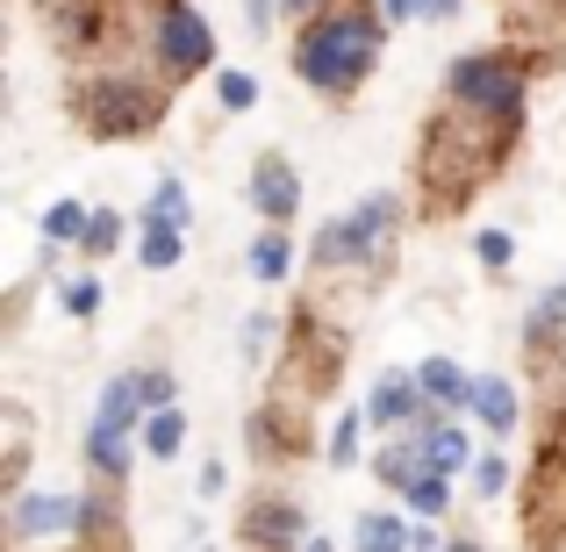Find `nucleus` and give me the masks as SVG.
<instances>
[{"mask_svg":"<svg viewBox=\"0 0 566 552\" xmlns=\"http://www.w3.org/2000/svg\"><path fill=\"white\" fill-rule=\"evenodd\" d=\"M144 402H151V409H172V381L166 373H144Z\"/></svg>","mask_w":566,"mask_h":552,"instance_id":"27","label":"nucleus"},{"mask_svg":"<svg viewBox=\"0 0 566 552\" xmlns=\"http://www.w3.org/2000/svg\"><path fill=\"white\" fill-rule=\"evenodd\" d=\"M180 445H187V416H180V402H172V409H151V424H144V452L172 459Z\"/></svg>","mask_w":566,"mask_h":552,"instance_id":"12","label":"nucleus"},{"mask_svg":"<svg viewBox=\"0 0 566 552\" xmlns=\"http://www.w3.org/2000/svg\"><path fill=\"white\" fill-rule=\"evenodd\" d=\"M359 552H416L395 517H359Z\"/></svg>","mask_w":566,"mask_h":552,"instance_id":"16","label":"nucleus"},{"mask_svg":"<svg viewBox=\"0 0 566 552\" xmlns=\"http://www.w3.org/2000/svg\"><path fill=\"white\" fill-rule=\"evenodd\" d=\"M151 222H166V230H187V187H180V180H158V194H151Z\"/></svg>","mask_w":566,"mask_h":552,"instance_id":"19","label":"nucleus"},{"mask_svg":"<svg viewBox=\"0 0 566 552\" xmlns=\"http://www.w3.org/2000/svg\"><path fill=\"white\" fill-rule=\"evenodd\" d=\"M137 402H144V381H108L101 387V409H94V438H86V459H94L101 473H115L123 481L129 473V424H137Z\"/></svg>","mask_w":566,"mask_h":552,"instance_id":"3","label":"nucleus"},{"mask_svg":"<svg viewBox=\"0 0 566 552\" xmlns=\"http://www.w3.org/2000/svg\"><path fill=\"white\" fill-rule=\"evenodd\" d=\"M374 58H380V22L359 14V8H345V14H331V22H316L302 37V80L323 86V94H345V86H359L366 72H374Z\"/></svg>","mask_w":566,"mask_h":552,"instance_id":"1","label":"nucleus"},{"mask_svg":"<svg viewBox=\"0 0 566 552\" xmlns=\"http://www.w3.org/2000/svg\"><path fill=\"white\" fill-rule=\"evenodd\" d=\"M216 94H222V108H230V115H244L251 101H259V80H251V72H222Z\"/></svg>","mask_w":566,"mask_h":552,"instance_id":"21","label":"nucleus"},{"mask_svg":"<svg viewBox=\"0 0 566 552\" xmlns=\"http://www.w3.org/2000/svg\"><path fill=\"white\" fill-rule=\"evenodd\" d=\"M423 459H430V473H459V467L473 459L467 430H459V424H430V430H423Z\"/></svg>","mask_w":566,"mask_h":552,"instance_id":"11","label":"nucleus"},{"mask_svg":"<svg viewBox=\"0 0 566 552\" xmlns=\"http://www.w3.org/2000/svg\"><path fill=\"white\" fill-rule=\"evenodd\" d=\"M72 524H80V502H72V496H22V502H14V531H22V539L72 531Z\"/></svg>","mask_w":566,"mask_h":552,"instance_id":"9","label":"nucleus"},{"mask_svg":"<svg viewBox=\"0 0 566 552\" xmlns=\"http://www.w3.org/2000/svg\"><path fill=\"white\" fill-rule=\"evenodd\" d=\"M452 94L473 101V108L516 115V101H524V80H516L502 58H459V65H452Z\"/></svg>","mask_w":566,"mask_h":552,"instance_id":"4","label":"nucleus"},{"mask_svg":"<svg viewBox=\"0 0 566 552\" xmlns=\"http://www.w3.org/2000/svg\"><path fill=\"white\" fill-rule=\"evenodd\" d=\"M115 237H123V222H115V216H94V230H86V251H108Z\"/></svg>","mask_w":566,"mask_h":552,"instance_id":"25","label":"nucleus"},{"mask_svg":"<svg viewBox=\"0 0 566 552\" xmlns=\"http://www.w3.org/2000/svg\"><path fill=\"white\" fill-rule=\"evenodd\" d=\"M444 552H473V545H467V539H459V545H444Z\"/></svg>","mask_w":566,"mask_h":552,"instance_id":"33","label":"nucleus"},{"mask_svg":"<svg viewBox=\"0 0 566 552\" xmlns=\"http://www.w3.org/2000/svg\"><path fill=\"white\" fill-rule=\"evenodd\" d=\"M158 51H166V65H172V72H201L216 43H208V22H201V14L172 0L166 22H158Z\"/></svg>","mask_w":566,"mask_h":552,"instance_id":"6","label":"nucleus"},{"mask_svg":"<svg viewBox=\"0 0 566 552\" xmlns=\"http://www.w3.org/2000/svg\"><path fill=\"white\" fill-rule=\"evenodd\" d=\"M323 452H331V467H352V459H359V416H345V424L331 430V445H323Z\"/></svg>","mask_w":566,"mask_h":552,"instance_id":"22","label":"nucleus"},{"mask_svg":"<svg viewBox=\"0 0 566 552\" xmlns=\"http://www.w3.org/2000/svg\"><path fill=\"white\" fill-rule=\"evenodd\" d=\"M144 265H151V273H166V265H180V230H166V222H151V230H144Z\"/></svg>","mask_w":566,"mask_h":552,"instance_id":"20","label":"nucleus"},{"mask_svg":"<svg viewBox=\"0 0 566 552\" xmlns=\"http://www.w3.org/2000/svg\"><path fill=\"white\" fill-rule=\"evenodd\" d=\"M444 481H452V473H416V481H409V510L416 517H438L444 502H452V488H444Z\"/></svg>","mask_w":566,"mask_h":552,"instance_id":"18","label":"nucleus"},{"mask_svg":"<svg viewBox=\"0 0 566 552\" xmlns=\"http://www.w3.org/2000/svg\"><path fill=\"white\" fill-rule=\"evenodd\" d=\"M416 387H423V395H438V402H459V409L481 395V381H467L452 360H423V366H416Z\"/></svg>","mask_w":566,"mask_h":552,"instance_id":"10","label":"nucleus"},{"mask_svg":"<svg viewBox=\"0 0 566 552\" xmlns=\"http://www.w3.org/2000/svg\"><path fill=\"white\" fill-rule=\"evenodd\" d=\"M473 409L488 416L495 430H510L516 424V395H510V381H481V395H473Z\"/></svg>","mask_w":566,"mask_h":552,"instance_id":"17","label":"nucleus"},{"mask_svg":"<svg viewBox=\"0 0 566 552\" xmlns=\"http://www.w3.org/2000/svg\"><path fill=\"white\" fill-rule=\"evenodd\" d=\"M302 552H331V545H323V539H302Z\"/></svg>","mask_w":566,"mask_h":552,"instance_id":"32","label":"nucleus"},{"mask_svg":"<svg viewBox=\"0 0 566 552\" xmlns=\"http://www.w3.org/2000/svg\"><path fill=\"white\" fill-rule=\"evenodd\" d=\"M473 481H481V496H502V488H510V467H502V459H481Z\"/></svg>","mask_w":566,"mask_h":552,"instance_id":"24","label":"nucleus"},{"mask_svg":"<svg viewBox=\"0 0 566 552\" xmlns=\"http://www.w3.org/2000/svg\"><path fill=\"white\" fill-rule=\"evenodd\" d=\"M459 8V0H430V14H452Z\"/></svg>","mask_w":566,"mask_h":552,"instance_id":"31","label":"nucleus"},{"mask_svg":"<svg viewBox=\"0 0 566 552\" xmlns=\"http://www.w3.org/2000/svg\"><path fill=\"white\" fill-rule=\"evenodd\" d=\"M94 230V216H86L80 201H57V208H43V237L51 244H72V237H86Z\"/></svg>","mask_w":566,"mask_h":552,"instance_id":"15","label":"nucleus"},{"mask_svg":"<svg viewBox=\"0 0 566 552\" xmlns=\"http://www.w3.org/2000/svg\"><path fill=\"white\" fill-rule=\"evenodd\" d=\"M94 302H101L94 280H72V288H65V309H72V316H94Z\"/></svg>","mask_w":566,"mask_h":552,"instance_id":"23","label":"nucleus"},{"mask_svg":"<svg viewBox=\"0 0 566 552\" xmlns=\"http://www.w3.org/2000/svg\"><path fill=\"white\" fill-rule=\"evenodd\" d=\"M86 123H94L101 137H129V129L151 123V101H144L129 80H108V86H94V94H86Z\"/></svg>","mask_w":566,"mask_h":552,"instance_id":"5","label":"nucleus"},{"mask_svg":"<svg viewBox=\"0 0 566 552\" xmlns=\"http://www.w3.org/2000/svg\"><path fill=\"white\" fill-rule=\"evenodd\" d=\"M395 230H401V201H395V194H366L352 216H337V222L316 230V259L323 265H345V259L380 265L387 251H395Z\"/></svg>","mask_w":566,"mask_h":552,"instance_id":"2","label":"nucleus"},{"mask_svg":"<svg viewBox=\"0 0 566 552\" xmlns=\"http://www.w3.org/2000/svg\"><path fill=\"white\" fill-rule=\"evenodd\" d=\"M294 539H302V510L294 502H259L244 517V545H259V552H294Z\"/></svg>","mask_w":566,"mask_h":552,"instance_id":"8","label":"nucleus"},{"mask_svg":"<svg viewBox=\"0 0 566 552\" xmlns=\"http://www.w3.org/2000/svg\"><path fill=\"white\" fill-rule=\"evenodd\" d=\"M287 265H294V244L280 230H265L259 244H251V273H259V280H287Z\"/></svg>","mask_w":566,"mask_h":552,"instance_id":"14","label":"nucleus"},{"mask_svg":"<svg viewBox=\"0 0 566 552\" xmlns=\"http://www.w3.org/2000/svg\"><path fill=\"white\" fill-rule=\"evenodd\" d=\"M280 8H287V14H316V0H280Z\"/></svg>","mask_w":566,"mask_h":552,"instance_id":"30","label":"nucleus"},{"mask_svg":"<svg viewBox=\"0 0 566 552\" xmlns=\"http://www.w3.org/2000/svg\"><path fill=\"white\" fill-rule=\"evenodd\" d=\"M244 14H251V29L265 37V22H273V0H244Z\"/></svg>","mask_w":566,"mask_h":552,"instance_id":"28","label":"nucleus"},{"mask_svg":"<svg viewBox=\"0 0 566 552\" xmlns=\"http://www.w3.org/2000/svg\"><path fill=\"white\" fill-rule=\"evenodd\" d=\"M416 8H430V0H387V14H395V22H409Z\"/></svg>","mask_w":566,"mask_h":552,"instance_id":"29","label":"nucleus"},{"mask_svg":"<svg viewBox=\"0 0 566 552\" xmlns=\"http://www.w3.org/2000/svg\"><path fill=\"white\" fill-rule=\"evenodd\" d=\"M473 251H481L488 265H510V237H502V230H481V244H473Z\"/></svg>","mask_w":566,"mask_h":552,"instance_id":"26","label":"nucleus"},{"mask_svg":"<svg viewBox=\"0 0 566 552\" xmlns=\"http://www.w3.org/2000/svg\"><path fill=\"white\" fill-rule=\"evenodd\" d=\"M416 402H423L416 381H380L374 387V424H401V416H416Z\"/></svg>","mask_w":566,"mask_h":552,"instance_id":"13","label":"nucleus"},{"mask_svg":"<svg viewBox=\"0 0 566 552\" xmlns=\"http://www.w3.org/2000/svg\"><path fill=\"white\" fill-rule=\"evenodd\" d=\"M251 208L273 216V222H287L294 208H302V173H294L280 152H265L259 166H251Z\"/></svg>","mask_w":566,"mask_h":552,"instance_id":"7","label":"nucleus"}]
</instances>
